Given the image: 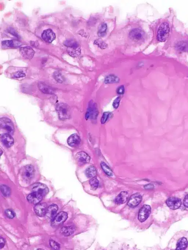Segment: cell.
Returning a JSON list of instances; mask_svg holds the SVG:
<instances>
[{"instance_id": "1", "label": "cell", "mask_w": 188, "mask_h": 250, "mask_svg": "<svg viewBox=\"0 0 188 250\" xmlns=\"http://www.w3.org/2000/svg\"><path fill=\"white\" fill-rule=\"evenodd\" d=\"M170 28L166 22L162 23L159 28L157 33V39L160 42H165L170 35Z\"/></svg>"}, {"instance_id": "2", "label": "cell", "mask_w": 188, "mask_h": 250, "mask_svg": "<svg viewBox=\"0 0 188 250\" xmlns=\"http://www.w3.org/2000/svg\"><path fill=\"white\" fill-rule=\"evenodd\" d=\"M98 114L96 104L91 101L89 104V106L85 117L86 119H96Z\"/></svg>"}, {"instance_id": "3", "label": "cell", "mask_w": 188, "mask_h": 250, "mask_svg": "<svg viewBox=\"0 0 188 250\" xmlns=\"http://www.w3.org/2000/svg\"><path fill=\"white\" fill-rule=\"evenodd\" d=\"M68 217V214L66 212H61L57 214L52 220V225L53 227H57L60 226L65 222Z\"/></svg>"}, {"instance_id": "4", "label": "cell", "mask_w": 188, "mask_h": 250, "mask_svg": "<svg viewBox=\"0 0 188 250\" xmlns=\"http://www.w3.org/2000/svg\"><path fill=\"white\" fill-rule=\"evenodd\" d=\"M0 124L2 129L7 131L8 134H13L14 131V126L11 120L6 118H2Z\"/></svg>"}, {"instance_id": "5", "label": "cell", "mask_w": 188, "mask_h": 250, "mask_svg": "<svg viewBox=\"0 0 188 250\" xmlns=\"http://www.w3.org/2000/svg\"><path fill=\"white\" fill-rule=\"evenodd\" d=\"M32 192L38 193L44 197L49 192V190L46 185L40 183H36L32 185Z\"/></svg>"}, {"instance_id": "6", "label": "cell", "mask_w": 188, "mask_h": 250, "mask_svg": "<svg viewBox=\"0 0 188 250\" xmlns=\"http://www.w3.org/2000/svg\"><path fill=\"white\" fill-rule=\"evenodd\" d=\"M151 212V208L149 205H145L139 210L138 220L141 222H144L149 217Z\"/></svg>"}, {"instance_id": "7", "label": "cell", "mask_w": 188, "mask_h": 250, "mask_svg": "<svg viewBox=\"0 0 188 250\" xmlns=\"http://www.w3.org/2000/svg\"><path fill=\"white\" fill-rule=\"evenodd\" d=\"M56 109L60 119H67L69 116V110L66 104L63 103L58 104Z\"/></svg>"}, {"instance_id": "8", "label": "cell", "mask_w": 188, "mask_h": 250, "mask_svg": "<svg viewBox=\"0 0 188 250\" xmlns=\"http://www.w3.org/2000/svg\"><path fill=\"white\" fill-rule=\"evenodd\" d=\"M35 175V169L32 165H29L24 168L22 176L27 182H30Z\"/></svg>"}, {"instance_id": "9", "label": "cell", "mask_w": 188, "mask_h": 250, "mask_svg": "<svg viewBox=\"0 0 188 250\" xmlns=\"http://www.w3.org/2000/svg\"><path fill=\"white\" fill-rule=\"evenodd\" d=\"M166 203L167 206L171 209L175 210L180 208L182 205V202L180 198L171 197L166 200Z\"/></svg>"}, {"instance_id": "10", "label": "cell", "mask_w": 188, "mask_h": 250, "mask_svg": "<svg viewBox=\"0 0 188 250\" xmlns=\"http://www.w3.org/2000/svg\"><path fill=\"white\" fill-rule=\"evenodd\" d=\"M66 51L70 55L73 57H77L81 54V48L76 42L73 45L67 47Z\"/></svg>"}, {"instance_id": "11", "label": "cell", "mask_w": 188, "mask_h": 250, "mask_svg": "<svg viewBox=\"0 0 188 250\" xmlns=\"http://www.w3.org/2000/svg\"><path fill=\"white\" fill-rule=\"evenodd\" d=\"M19 51L20 54L24 58L30 60L33 58L35 54V51L33 49L29 47H21Z\"/></svg>"}, {"instance_id": "12", "label": "cell", "mask_w": 188, "mask_h": 250, "mask_svg": "<svg viewBox=\"0 0 188 250\" xmlns=\"http://www.w3.org/2000/svg\"><path fill=\"white\" fill-rule=\"evenodd\" d=\"M76 160L81 165L88 163L90 162V158L88 154L84 152H78L76 155Z\"/></svg>"}, {"instance_id": "13", "label": "cell", "mask_w": 188, "mask_h": 250, "mask_svg": "<svg viewBox=\"0 0 188 250\" xmlns=\"http://www.w3.org/2000/svg\"><path fill=\"white\" fill-rule=\"evenodd\" d=\"M129 36L130 38L133 40L139 41L144 37V32L141 29L136 28L131 31Z\"/></svg>"}, {"instance_id": "14", "label": "cell", "mask_w": 188, "mask_h": 250, "mask_svg": "<svg viewBox=\"0 0 188 250\" xmlns=\"http://www.w3.org/2000/svg\"><path fill=\"white\" fill-rule=\"evenodd\" d=\"M43 39L46 42L51 43L55 40L56 36L55 33L50 29H48L44 31L42 34Z\"/></svg>"}, {"instance_id": "15", "label": "cell", "mask_w": 188, "mask_h": 250, "mask_svg": "<svg viewBox=\"0 0 188 250\" xmlns=\"http://www.w3.org/2000/svg\"><path fill=\"white\" fill-rule=\"evenodd\" d=\"M47 203H38L34 207V210L35 213L39 217H43L45 215L47 209Z\"/></svg>"}, {"instance_id": "16", "label": "cell", "mask_w": 188, "mask_h": 250, "mask_svg": "<svg viewBox=\"0 0 188 250\" xmlns=\"http://www.w3.org/2000/svg\"><path fill=\"white\" fill-rule=\"evenodd\" d=\"M142 200V196L139 193H135L131 196L128 201V206L131 208H134L139 205Z\"/></svg>"}, {"instance_id": "17", "label": "cell", "mask_w": 188, "mask_h": 250, "mask_svg": "<svg viewBox=\"0 0 188 250\" xmlns=\"http://www.w3.org/2000/svg\"><path fill=\"white\" fill-rule=\"evenodd\" d=\"M43 198L42 195L38 193L32 192L27 196V199L31 204L36 205L42 201Z\"/></svg>"}, {"instance_id": "18", "label": "cell", "mask_w": 188, "mask_h": 250, "mask_svg": "<svg viewBox=\"0 0 188 250\" xmlns=\"http://www.w3.org/2000/svg\"><path fill=\"white\" fill-rule=\"evenodd\" d=\"M1 141L3 145L8 148L12 146L14 142L12 137L8 133H4L2 135Z\"/></svg>"}, {"instance_id": "19", "label": "cell", "mask_w": 188, "mask_h": 250, "mask_svg": "<svg viewBox=\"0 0 188 250\" xmlns=\"http://www.w3.org/2000/svg\"><path fill=\"white\" fill-rule=\"evenodd\" d=\"M81 139L80 137L76 134H73L69 137L67 140L68 144L72 147L78 146L81 143Z\"/></svg>"}, {"instance_id": "20", "label": "cell", "mask_w": 188, "mask_h": 250, "mask_svg": "<svg viewBox=\"0 0 188 250\" xmlns=\"http://www.w3.org/2000/svg\"><path fill=\"white\" fill-rule=\"evenodd\" d=\"M58 210V207L56 204H52L47 208L46 216L49 218L53 220L56 215Z\"/></svg>"}, {"instance_id": "21", "label": "cell", "mask_w": 188, "mask_h": 250, "mask_svg": "<svg viewBox=\"0 0 188 250\" xmlns=\"http://www.w3.org/2000/svg\"><path fill=\"white\" fill-rule=\"evenodd\" d=\"M129 194L126 191H122L115 198V203L117 204L120 205L125 203L128 200Z\"/></svg>"}, {"instance_id": "22", "label": "cell", "mask_w": 188, "mask_h": 250, "mask_svg": "<svg viewBox=\"0 0 188 250\" xmlns=\"http://www.w3.org/2000/svg\"><path fill=\"white\" fill-rule=\"evenodd\" d=\"M2 44L4 47H18L22 45L21 42L16 40H6L2 41Z\"/></svg>"}, {"instance_id": "23", "label": "cell", "mask_w": 188, "mask_h": 250, "mask_svg": "<svg viewBox=\"0 0 188 250\" xmlns=\"http://www.w3.org/2000/svg\"><path fill=\"white\" fill-rule=\"evenodd\" d=\"M75 231V228L72 226H65L62 228L60 230V233L62 235L68 236L73 234Z\"/></svg>"}, {"instance_id": "24", "label": "cell", "mask_w": 188, "mask_h": 250, "mask_svg": "<svg viewBox=\"0 0 188 250\" xmlns=\"http://www.w3.org/2000/svg\"><path fill=\"white\" fill-rule=\"evenodd\" d=\"M188 244V241L186 238L184 237L181 238L178 241L176 250H185L187 248Z\"/></svg>"}, {"instance_id": "25", "label": "cell", "mask_w": 188, "mask_h": 250, "mask_svg": "<svg viewBox=\"0 0 188 250\" xmlns=\"http://www.w3.org/2000/svg\"><path fill=\"white\" fill-rule=\"evenodd\" d=\"M120 81L118 77L115 75L110 74L105 78V84H114L119 83Z\"/></svg>"}, {"instance_id": "26", "label": "cell", "mask_w": 188, "mask_h": 250, "mask_svg": "<svg viewBox=\"0 0 188 250\" xmlns=\"http://www.w3.org/2000/svg\"><path fill=\"white\" fill-rule=\"evenodd\" d=\"M38 87L41 91L44 93H53L52 89L45 84L41 83L39 84Z\"/></svg>"}, {"instance_id": "27", "label": "cell", "mask_w": 188, "mask_h": 250, "mask_svg": "<svg viewBox=\"0 0 188 250\" xmlns=\"http://www.w3.org/2000/svg\"><path fill=\"white\" fill-rule=\"evenodd\" d=\"M85 173L87 177L91 178L95 177L97 174L96 169L93 166H90L86 169Z\"/></svg>"}, {"instance_id": "28", "label": "cell", "mask_w": 188, "mask_h": 250, "mask_svg": "<svg viewBox=\"0 0 188 250\" xmlns=\"http://www.w3.org/2000/svg\"><path fill=\"white\" fill-rule=\"evenodd\" d=\"M101 167L104 172L107 176H113V172L112 169L105 162H102L101 163Z\"/></svg>"}, {"instance_id": "29", "label": "cell", "mask_w": 188, "mask_h": 250, "mask_svg": "<svg viewBox=\"0 0 188 250\" xmlns=\"http://www.w3.org/2000/svg\"><path fill=\"white\" fill-rule=\"evenodd\" d=\"M107 30V25L105 23H102L99 27L98 35L99 36L102 37L105 35Z\"/></svg>"}, {"instance_id": "30", "label": "cell", "mask_w": 188, "mask_h": 250, "mask_svg": "<svg viewBox=\"0 0 188 250\" xmlns=\"http://www.w3.org/2000/svg\"><path fill=\"white\" fill-rule=\"evenodd\" d=\"M112 112H104L101 119V123L102 124H105L112 117Z\"/></svg>"}, {"instance_id": "31", "label": "cell", "mask_w": 188, "mask_h": 250, "mask_svg": "<svg viewBox=\"0 0 188 250\" xmlns=\"http://www.w3.org/2000/svg\"><path fill=\"white\" fill-rule=\"evenodd\" d=\"M1 191L2 193L5 196H9L11 195V189L8 186L5 185H1Z\"/></svg>"}, {"instance_id": "32", "label": "cell", "mask_w": 188, "mask_h": 250, "mask_svg": "<svg viewBox=\"0 0 188 250\" xmlns=\"http://www.w3.org/2000/svg\"><path fill=\"white\" fill-rule=\"evenodd\" d=\"M89 183L91 188L93 189H96L98 187L99 181L96 178H92L90 180Z\"/></svg>"}, {"instance_id": "33", "label": "cell", "mask_w": 188, "mask_h": 250, "mask_svg": "<svg viewBox=\"0 0 188 250\" xmlns=\"http://www.w3.org/2000/svg\"><path fill=\"white\" fill-rule=\"evenodd\" d=\"M49 244H50V247L52 249L59 250L60 249V245L59 243L56 242L55 241L51 239L49 241Z\"/></svg>"}, {"instance_id": "34", "label": "cell", "mask_w": 188, "mask_h": 250, "mask_svg": "<svg viewBox=\"0 0 188 250\" xmlns=\"http://www.w3.org/2000/svg\"><path fill=\"white\" fill-rule=\"evenodd\" d=\"M54 76L55 79L59 83H63V81H64V78H63L62 75L59 72L56 71L54 73Z\"/></svg>"}, {"instance_id": "35", "label": "cell", "mask_w": 188, "mask_h": 250, "mask_svg": "<svg viewBox=\"0 0 188 250\" xmlns=\"http://www.w3.org/2000/svg\"><path fill=\"white\" fill-rule=\"evenodd\" d=\"M95 43L101 49H105L107 47L106 44L102 41L97 40L95 41Z\"/></svg>"}, {"instance_id": "36", "label": "cell", "mask_w": 188, "mask_h": 250, "mask_svg": "<svg viewBox=\"0 0 188 250\" xmlns=\"http://www.w3.org/2000/svg\"><path fill=\"white\" fill-rule=\"evenodd\" d=\"M5 214L6 216L9 218H13L15 217V213L13 210H7L5 211Z\"/></svg>"}, {"instance_id": "37", "label": "cell", "mask_w": 188, "mask_h": 250, "mask_svg": "<svg viewBox=\"0 0 188 250\" xmlns=\"http://www.w3.org/2000/svg\"><path fill=\"white\" fill-rule=\"evenodd\" d=\"M25 76V74L23 71H18L15 73L13 75L12 77L14 78H24Z\"/></svg>"}, {"instance_id": "38", "label": "cell", "mask_w": 188, "mask_h": 250, "mask_svg": "<svg viewBox=\"0 0 188 250\" xmlns=\"http://www.w3.org/2000/svg\"><path fill=\"white\" fill-rule=\"evenodd\" d=\"M121 99V97H118L114 100L112 104L113 107L114 109H116L118 108L119 103H120Z\"/></svg>"}, {"instance_id": "39", "label": "cell", "mask_w": 188, "mask_h": 250, "mask_svg": "<svg viewBox=\"0 0 188 250\" xmlns=\"http://www.w3.org/2000/svg\"><path fill=\"white\" fill-rule=\"evenodd\" d=\"M117 93L119 95H123L124 93L125 88L124 85H121L117 88Z\"/></svg>"}, {"instance_id": "40", "label": "cell", "mask_w": 188, "mask_h": 250, "mask_svg": "<svg viewBox=\"0 0 188 250\" xmlns=\"http://www.w3.org/2000/svg\"><path fill=\"white\" fill-rule=\"evenodd\" d=\"M183 205L186 208H188V195H187L183 200Z\"/></svg>"}, {"instance_id": "41", "label": "cell", "mask_w": 188, "mask_h": 250, "mask_svg": "<svg viewBox=\"0 0 188 250\" xmlns=\"http://www.w3.org/2000/svg\"><path fill=\"white\" fill-rule=\"evenodd\" d=\"M5 240L4 239H3V238L1 237V242H0V248L1 249H2V248L4 247L5 246Z\"/></svg>"}, {"instance_id": "42", "label": "cell", "mask_w": 188, "mask_h": 250, "mask_svg": "<svg viewBox=\"0 0 188 250\" xmlns=\"http://www.w3.org/2000/svg\"><path fill=\"white\" fill-rule=\"evenodd\" d=\"M154 187V186L153 185L151 184L147 185L144 186L145 189H153Z\"/></svg>"}, {"instance_id": "43", "label": "cell", "mask_w": 188, "mask_h": 250, "mask_svg": "<svg viewBox=\"0 0 188 250\" xmlns=\"http://www.w3.org/2000/svg\"><path fill=\"white\" fill-rule=\"evenodd\" d=\"M9 32L11 34H13V35H14L15 36H18V35H17L16 32H15L14 30H12V29H11V30H9Z\"/></svg>"}]
</instances>
